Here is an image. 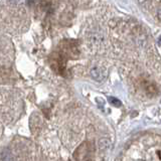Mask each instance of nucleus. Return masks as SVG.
<instances>
[{
    "label": "nucleus",
    "instance_id": "nucleus-1",
    "mask_svg": "<svg viewBox=\"0 0 161 161\" xmlns=\"http://www.w3.org/2000/svg\"><path fill=\"white\" fill-rule=\"evenodd\" d=\"M91 76H92V78L94 80H97V81H102L105 78L104 72L102 71V70L97 69V68H94L92 71H91Z\"/></svg>",
    "mask_w": 161,
    "mask_h": 161
},
{
    "label": "nucleus",
    "instance_id": "nucleus-2",
    "mask_svg": "<svg viewBox=\"0 0 161 161\" xmlns=\"http://www.w3.org/2000/svg\"><path fill=\"white\" fill-rule=\"evenodd\" d=\"M109 101L111 102V104L115 105V106H117V107L121 106V102H120L118 99H116V98H112V97H110V98H109Z\"/></svg>",
    "mask_w": 161,
    "mask_h": 161
}]
</instances>
